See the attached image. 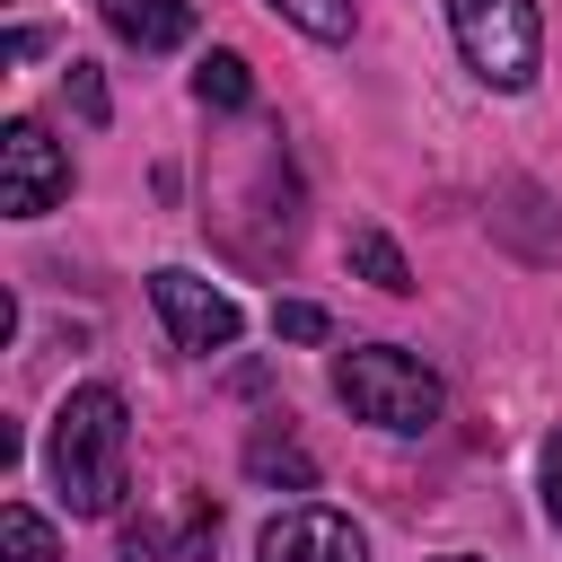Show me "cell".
<instances>
[{
	"instance_id": "4",
	"label": "cell",
	"mask_w": 562,
	"mask_h": 562,
	"mask_svg": "<svg viewBox=\"0 0 562 562\" xmlns=\"http://www.w3.org/2000/svg\"><path fill=\"white\" fill-rule=\"evenodd\" d=\"M61 193H70V149H61L35 114H18V123L0 132V211H9V220H44Z\"/></svg>"
},
{
	"instance_id": "2",
	"label": "cell",
	"mask_w": 562,
	"mask_h": 562,
	"mask_svg": "<svg viewBox=\"0 0 562 562\" xmlns=\"http://www.w3.org/2000/svg\"><path fill=\"white\" fill-rule=\"evenodd\" d=\"M334 395H342L360 422H378V430H430V422H439V378H430L413 351H395V342L342 351V360H334Z\"/></svg>"
},
{
	"instance_id": "14",
	"label": "cell",
	"mask_w": 562,
	"mask_h": 562,
	"mask_svg": "<svg viewBox=\"0 0 562 562\" xmlns=\"http://www.w3.org/2000/svg\"><path fill=\"white\" fill-rule=\"evenodd\" d=\"M272 334H281V342H325V307L281 299V307H272Z\"/></svg>"
},
{
	"instance_id": "8",
	"label": "cell",
	"mask_w": 562,
	"mask_h": 562,
	"mask_svg": "<svg viewBox=\"0 0 562 562\" xmlns=\"http://www.w3.org/2000/svg\"><path fill=\"white\" fill-rule=\"evenodd\" d=\"M193 97H202V105H220V114H237V105H255V70H246L237 53H202Z\"/></svg>"
},
{
	"instance_id": "11",
	"label": "cell",
	"mask_w": 562,
	"mask_h": 562,
	"mask_svg": "<svg viewBox=\"0 0 562 562\" xmlns=\"http://www.w3.org/2000/svg\"><path fill=\"white\" fill-rule=\"evenodd\" d=\"M0 553H9V562H61L53 527H44L26 501H9V509H0Z\"/></svg>"
},
{
	"instance_id": "12",
	"label": "cell",
	"mask_w": 562,
	"mask_h": 562,
	"mask_svg": "<svg viewBox=\"0 0 562 562\" xmlns=\"http://www.w3.org/2000/svg\"><path fill=\"white\" fill-rule=\"evenodd\" d=\"M299 35H316V44H342L351 35V0H272Z\"/></svg>"
},
{
	"instance_id": "5",
	"label": "cell",
	"mask_w": 562,
	"mask_h": 562,
	"mask_svg": "<svg viewBox=\"0 0 562 562\" xmlns=\"http://www.w3.org/2000/svg\"><path fill=\"white\" fill-rule=\"evenodd\" d=\"M149 299H158V316H167V334H176V351H228L237 342V299L228 290H211L202 272H184V263H167V272H149Z\"/></svg>"
},
{
	"instance_id": "6",
	"label": "cell",
	"mask_w": 562,
	"mask_h": 562,
	"mask_svg": "<svg viewBox=\"0 0 562 562\" xmlns=\"http://www.w3.org/2000/svg\"><path fill=\"white\" fill-rule=\"evenodd\" d=\"M255 562H369V536H360L342 509L299 501V509H281V518L255 536Z\"/></svg>"
},
{
	"instance_id": "1",
	"label": "cell",
	"mask_w": 562,
	"mask_h": 562,
	"mask_svg": "<svg viewBox=\"0 0 562 562\" xmlns=\"http://www.w3.org/2000/svg\"><path fill=\"white\" fill-rule=\"evenodd\" d=\"M123 457H132V413H123V395H114V386L61 395L53 439H44V465H53L70 518H114V501H123Z\"/></svg>"
},
{
	"instance_id": "10",
	"label": "cell",
	"mask_w": 562,
	"mask_h": 562,
	"mask_svg": "<svg viewBox=\"0 0 562 562\" xmlns=\"http://www.w3.org/2000/svg\"><path fill=\"white\" fill-rule=\"evenodd\" d=\"M246 474H255V483H290V492H307V483H316V457H307L299 439H272V430H263V439L246 448Z\"/></svg>"
},
{
	"instance_id": "15",
	"label": "cell",
	"mask_w": 562,
	"mask_h": 562,
	"mask_svg": "<svg viewBox=\"0 0 562 562\" xmlns=\"http://www.w3.org/2000/svg\"><path fill=\"white\" fill-rule=\"evenodd\" d=\"M544 509H553V527H562V430L544 439Z\"/></svg>"
},
{
	"instance_id": "3",
	"label": "cell",
	"mask_w": 562,
	"mask_h": 562,
	"mask_svg": "<svg viewBox=\"0 0 562 562\" xmlns=\"http://www.w3.org/2000/svg\"><path fill=\"white\" fill-rule=\"evenodd\" d=\"M448 26H457V53L474 61V79L501 88V97H518L544 61L536 0H448Z\"/></svg>"
},
{
	"instance_id": "7",
	"label": "cell",
	"mask_w": 562,
	"mask_h": 562,
	"mask_svg": "<svg viewBox=\"0 0 562 562\" xmlns=\"http://www.w3.org/2000/svg\"><path fill=\"white\" fill-rule=\"evenodd\" d=\"M105 26L140 53H167V44L193 35V0H105Z\"/></svg>"
},
{
	"instance_id": "13",
	"label": "cell",
	"mask_w": 562,
	"mask_h": 562,
	"mask_svg": "<svg viewBox=\"0 0 562 562\" xmlns=\"http://www.w3.org/2000/svg\"><path fill=\"white\" fill-rule=\"evenodd\" d=\"M61 88H70V105H79V123H105V114H114V105H105V79H97V61H79V53H70Z\"/></svg>"
},
{
	"instance_id": "9",
	"label": "cell",
	"mask_w": 562,
	"mask_h": 562,
	"mask_svg": "<svg viewBox=\"0 0 562 562\" xmlns=\"http://www.w3.org/2000/svg\"><path fill=\"white\" fill-rule=\"evenodd\" d=\"M351 272L378 281V290H413V263H404V246L386 228H351Z\"/></svg>"
},
{
	"instance_id": "16",
	"label": "cell",
	"mask_w": 562,
	"mask_h": 562,
	"mask_svg": "<svg viewBox=\"0 0 562 562\" xmlns=\"http://www.w3.org/2000/svg\"><path fill=\"white\" fill-rule=\"evenodd\" d=\"M439 562H474V553H439Z\"/></svg>"
}]
</instances>
